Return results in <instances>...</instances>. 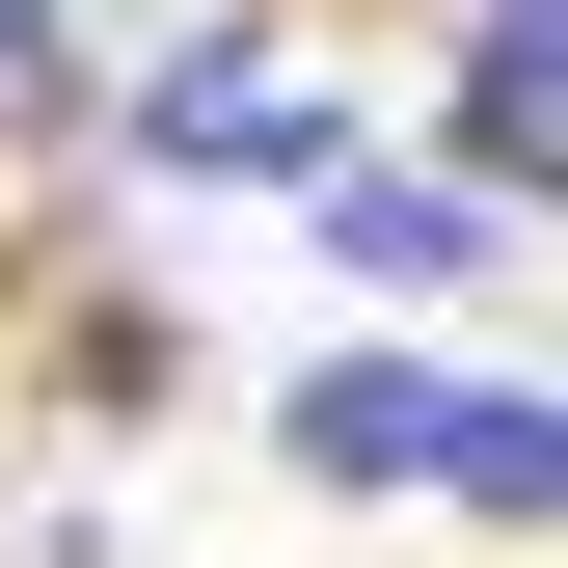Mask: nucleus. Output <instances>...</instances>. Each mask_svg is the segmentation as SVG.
Segmentation results:
<instances>
[{
  "instance_id": "1",
  "label": "nucleus",
  "mask_w": 568,
  "mask_h": 568,
  "mask_svg": "<svg viewBox=\"0 0 568 568\" xmlns=\"http://www.w3.org/2000/svg\"><path fill=\"white\" fill-rule=\"evenodd\" d=\"M135 163H190V190H325L352 109H325L271 28H217V54H163V82H135Z\"/></svg>"
},
{
  "instance_id": "2",
  "label": "nucleus",
  "mask_w": 568,
  "mask_h": 568,
  "mask_svg": "<svg viewBox=\"0 0 568 568\" xmlns=\"http://www.w3.org/2000/svg\"><path fill=\"white\" fill-rule=\"evenodd\" d=\"M325 244L379 271V298H487V271H515V217H487L460 163H325Z\"/></svg>"
},
{
  "instance_id": "3",
  "label": "nucleus",
  "mask_w": 568,
  "mask_h": 568,
  "mask_svg": "<svg viewBox=\"0 0 568 568\" xmlns=\"http://www.w3.org/2000/svg\"><path fill=\"white\" fill-rule=\"evenodd\" d=\"M271 434H298V487H352V515H379V487H434V352H325Z\"/></svg>"
},
{
  "instance_id": "4",
  "label": "nucleus",
  "mask_w": 568,
  "mask_h": 568,
  "mask_svg": "<svg viewBox=\"0 0 568 568\" xmlns=\"http://www.w3.org/2000/svg\"><path fill=\"white\" fill-rule=\"evenodd\" d=\"M541 135H568V28H541V0H460V163L541 190Z\"/></svg>"
},
{
  "instance_id": "5",
  "label": "nucleus",
  "mask_w": 568,
  "mask_h": 568,
  "mask_svg": "<svg viewBox=\"0 0 568 568\" xmlns=\"http://www.w3.org/2000/svg\"><path fill=\"white\" fill-rule=\"evenodd\" d=\"M434 487H460L487 541H541V515H568V434H541V379H434Z\"/></svg>"
},
{
  "instance_id": "6",
  "label": "nucleus",
  "mask_w": 568,
  "mask_h": 568,
  "mask_svg": "<svg viewBox=\"0 0 568 568\" xmlns=\"http://www.w3.org/2000/svg\"><path fill=\"white\" fill-rule=\"evenodd\" d=\"M0 109H54V0H0Z\"/></svg>"
}]
</instances>
